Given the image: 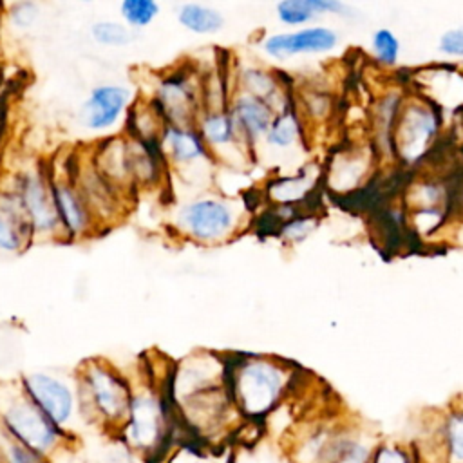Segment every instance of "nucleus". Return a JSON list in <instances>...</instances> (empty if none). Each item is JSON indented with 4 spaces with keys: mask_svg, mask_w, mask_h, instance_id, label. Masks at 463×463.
Wrapping results in <instances>:
<instances>
[{
    "mask_svg": "<svg viewBox=\"0 0 463 463\" xmlns=\"http://www.w3.org/2000/svg\"><path fill=\"white\" fill-rule=\"evenodd\" d=\"M165 387L184 436L226 445L241 429L226 383L224 353L201 349L170 364Z\"/></svg>",
    "mask_w": 463,
    "mask_h": 463,
    "instance_id": "1",
    "label": "nucleus"
},
{
    "mask_svg": "<svg viewBox=\"0 0 463 463\" xmlns=\"http://www.w3.org/2000/svg\"><path fill=\"white\" fill-rule=\"evenodd\" d=\"M166 376L168 371L161 376L152 371L139 382H132L128 412L114 436L128 452L146 463H157L177 439L184 438L166 394Z\"/></svg>",
    "mask_w": 463,
    "mask_h": 463,
    "instance_id": "2",
    "label": "nucleus"
},
{
    "mask_svg": "<svg viewBox=\"0 0 463 463\" xmlns=\"http://www.w3.org/2000/svg\"><path fill=\"white\" fill-rule=\"evenodd\" d=\"M226 383L242 421L262 423L289 396L297 371L286 360L255 353H224Z\"/></svg>",
    "mask_w": 463,
    "mask_h": 463,
    "instance_id": "3",
    "label": "nucleus"
},
{
    "mask_svg": "<svg viewBox=\"0 0 463 463\" xmlns=\"http://www.w3.org/2000/svg\"><path fill=\"white\" fill-rule=\"evenodd\" d=\"M251 222L248 204L215 190L195 192L175 203L168 213V228L184 242L221 246L237 239Z\"/></svg>",
    "mask_w": 463,
    "mask_h": 463,
    "instance_id": "4",
    "label": "nucleus"
},
{
    "mask_svg": "<svg viewBox=\"0 0 463 463\" xmlns=\"http://www.w3.org/2000/svg\"><path fill=\"white\" fill-rule=\"evenodd\" d=\"M83 425L116 436L132 400V380L105 358H89L74 373Z\"/></svg>",
    "mask_w": 463,
    "mask_h": 463,
    "instance_id": "5",
    "label": "nucleus"
},
{
    "mask_svg": "<svg viewBox=\"0 0 463 463\" xmlns=\"http://www.w3.org/2000/svg\"><path fill=\"white\" fill-rule=\"evenodd\" d=\"M0 434L47 459L76 441L40 412L18 382L0 387Z\"/></svg>",
    "mask_w": 463,
    "mask_h": 463,
    "instance_id": "6",
    "label": "nucleus"
},
{
    "mask_svg": "<svg viewBox=\"0 0 463 463\" xmlns=\"http://www.w3.org/2000/svg\"><path fill=\"white\" fill-rule=\"evenodd\" d=\"M18 385L52 425L69 438H78V427L83 425V420L74 376L31 371L18 378Z\"/></svg>",
    "mask_w": 463,
    "mask_h": 463,
    "instance_id": "7",
    "label": "nucleus"
},
{
    "mask_svg": "<svg viewBox=\"0 0 463 463\" xmlns=\"http://www.w3.org/2000/svg\"><path fill=\"white\" fill-rule=\"evenodd\" d=\"M150 99L168 127H195L204 110L203 74L188 63L172 67L157 76Z\"/></svg>",
    "mask_w": 463,
    "mask_h": 463,
    "instance_id": "8",
    "label": "nucleus"
},
{
    "mask_svg": "<svg viewBox=\"0 0 463 463\" xmlns=\"http://www.w3.org/2000/svg\"><path fill=\"white\" fill-rule=\"evenodd\" d=\"M63 163L78 192L90 208L99 232L112 228L121 219H125L134 199L125 195L101 175L90 159L89 148L69 154Z\"/></svg>",
    "mask_w": 463,
    "mask_h": 463,
    "instance_id": "9",
    "label": "nucleus"
},
{
    "mask_svg": "<svg viewBox=\"0 0 463 463\" xmlns=\"http://www.w3.org/2000/svg\"><path fill=\"white\" fill-rule=\"evenodd\" d=\"M11 183L20 197L34 242H63L47 166L24 168Z\"/></svg>",
    "mask_w": 463,
    "mask_h": 463,
    "instance_id": "10",
    "label": "nucleus"
},
{
    "mask_svg": "<svg viewBox=\"0 0 463 463\" xmlns=\"http://www.w3.org/2000/svg\"><path fill=\"white\" fill-rule=\"evenodd\" d=\"M159 148L165 156L170 174H175L183 183L192 186L210 184L215 174L217 161L204 145L195 127H168L165 128Z\"/></svg>",
    "mask_w": 463,
    "mask_h": 463,
    "instance_id": "11",
    "label": "nucleus"
},
{
    "mask_svg": "<svg viewBox=\"0 0 463 463\" xmlns=\"http://www.w3.org/2000/svg\"><path fill=\"white\" fill-rule=\"evenodd\" d=\"M47 170L63 242H81L99 233L98 222L76 184L72 183L65 163L61 168L49 165Z\"/></svg>",
    "mask_w": 463,
    "mask_h": 463,
    "instance_id": "12",
    "label": "nucleus"
},
{
    "mask_svg": "<svg viewBox=\"0 0 463 463\" xmlns=\"http://www.w3.org/2000/svg\"><path fill=\"white\" fill-rule=\"evenodd\" d=\"M134 92L121 83H99L89 90L78 110L80 125L94 134H109L125 123Z\"/></svg>",
    "mask_w": 463,
    "mask_h": 463,
    "instance_id": "13",
    "label": "nucleus"
},
{
    "mask_svg": "<svg viewBox=\"0 0 463 463\" xmlns=\"http://www.w3.org/2000/svg\"><path fill=\"white\" fill-rule=\"evenodd\" d=\"M204 145L212 152L217 165L242 168L255 157L241 137L228 109H204L195 123Z\"/></svg>",
    "mask_w": 463,
    "mask_h": 463,
    "instance_id": "14",
    "label": "nucleus"
},
{
    "mask_svg": "<svg viewBox=\"0 0 463 463\" xmlns=\"http://www.w3.org/2000/svg\"><path fill=\"white\" fill-rule=\"evenodd\" d=\"M439 127L434 109L423 101H411L398 112L392 130V152L405 163H414L429 150Z\"/></svg>",
    "mask_w": 463,
    "mask_h": 463,
    "instance_id": "15",
    "label": "nucleus"
},
{
    "mask_svg": "<svg viewBox=\"0 0 463 463\" xmlns=\"http://www.w3.org/2000/svg\"><path fill=\"white\" fill-rule=\"evenodd\" d=\"M354 427L318 421L300 429L289 443L291 463H333Z\"/></svg>",
    "mask_w": 463,
    "mask_h": 463,
    "instance_id": "16",
    "label": "nucleus"
},
{
    "mask_svg": "<svg viewBox=\"0 0 463 463\" xmlns=\"http://www.w3.org/2000/svg\"><path fill=\"white\" fill-rule=\"evenodd\" d=\"M241 137L255 154V148L266 137L273 119L275 110L262 99L250 96L239 89H233L226 105Z\"/></svg>",
    "mask_w": 463,
    "mask_h": 463,
    "instance_id": "17",
    "label": "nucleus"
},
{
    "mask_svg": "<svg viewBox=\"0 0 463 463\" xmlns=\"http://www.w3.org/2000/svg\"><path fill=\"white\" fill-rule=\"evenodd\" d=\"M414 452L418 463H463V409L449 411Z\"/></svg>",
    "mask_w": 463,
    "mask_h": 463,
    "instance_id": "18",
    "label": "nucleus"
},
{
    "mask_svg": "<svg viewBox=\"0 0 463 463\" xmlns=\"http://www.w3.org/2000/svg\"><path fill=\"white\" fill-rule=\"evenodd\" d=\"M90 159L105 179H109L118 190L128 197H136L132 174H130V156H128V137L121 134H110L89 148Z\"/></svg>",
    "mask_w": 463,
    "mask_h": 463,
    "instance_id": "19",
    "label": "nucleus"
},
{
    "mask_svg": "<svg viewBox=\"0 0 463 463\" xmlns=\"http://www.w3.org/2000/svg\"><path fill=\"white\" fill-rule=\"evenodd\" d=\"M338 42V36L329 27H306L293 33H275L260 42V49L266 56L275 60H286L295 54L326 52Z\"/></svg>",
    "mask_w": 463,
    "mask_h": 463,
    "instance_id": "20",
    "label": "nucleus"
},
{
    "mask_svg": "<svg viewBox=\"0 0 463 463\" xmlns=\"http://www.w3.org/2000/svg\"><path fill=\"white\" fill-rule=\"evenodd\" d=\"M250 96L266 101L275 114L295 103L291 87L284 81L279 71H271L260 65H242L235 72V87Z\"/></svg>",
    "mask_w": 463,
    "mask_h": 463,
    "instance_id": "21",
    "label": "nucleus"
},
{
    "mask_svg": "<svg viewBox=\"0 0 463 463\" xmlns=\"http://www.w3.org/2000/svg\"><path fill=\"white\" fill-rule=\"evenodd\" d=\"M34 244L20 197L13 186H0V253L18 255Z\"/></svg>",
    "mask_w": 463,
    "mask_h": 463,
    "instance_id": "22",
    "label": "nucleus"
},
{
    "mask_svg": "<svg viewBox=\"0 0 463 463\" xmlns=\"http://www.w3.org/2000/svg\"><path fill=\"white\" fill-rule=\"evenodd\" d=\"M128 156L136 194L143 190L159 188L168 181L170 170L159 148V143H146L128 137Z\"/></svg>",
    "mask_w": 463,
    "mask_h": 463,
    "instance_id": "23",
    "label": "nucleus"
},
{
    "mask_svg": "<svg viewBox=\"0 0 463 463\" xmlns=\"http://www.w3.org/2000/svg\"><path fill=\"white\" fill-rule=\"evenodd\" d=\"M317 174L311 166L302 168L293 175H279L266 181L262 192L269 206H297L302 208L317 192Z\"/></svg>",
    "mask_w": 463,
    "mask_h": 463,
    "instance_id": "24",
    "label": "nucleus"
},
{
    "mask_svg": "<svg viewBox=\"0 0 463 463\" xmlns=\"http://www.w3.org/2000/svg\"><path fill=\"white\" fill-rule=\"evenodd\" d=\"M123 128H125L123 134H127L128 137L146 141V143H159L166 128V123L159 114V110L156 109V105L152 103L150 96L146 98L137 96L132 107L128 109Z\"/></svg>",
    "mask_w": 463,
    "mask_h": 463,
    "instance_id": "25",
    "label": "nucleus"
},
{
    "mask_svg": "<svg viewBox=\"0 0 463 463\" xmlns=\"http://www.w3.org/2000/svg\"><path fill=\"white\" fill-rule=\"evenodd\" d=\"M345 11H349V7L338 0H284L275 5L277 18L284 25H302L317 14H342Z\"/></svg>",
    "mask_w": 463,
    "mask_h": 463,
    "instance_id": "26",
    "label": "nucleus"
},
{
    "mask_svg": "<svg viewBox=\"0 0 463 463\" xmlns=\"http://www.w3.org/2000/svg\"><path fill=\"white\" fill-rule=\"evenodd\" d=\"M175 18L183 29L194 34H217L224 27V14L208 4L186 2L175 7Z\"/></svg>",
    "mask_w": 463,
    "mask_h": 463,
    "instance_id": "27",
    "label": "nucleus"
},
{
    "mask_svg": "<svg viewBox=\"0 0 463 463\" xmlns=\"http://www.w3.org/2000/svg\"><path fill=\"white\" fill-rule=\"evenodd\" d=\"M224 452V445H208L184 436L157 463H226Z\"/></svg>",
    "mask_w": 463,
    "mask_h": 463,
    "instance_id": "28",
    "label": "nucleus"
},
{
    "mask_svg": "<svg viewBox=\"0 0 463 463\" xmlns=\"http://www.w3.org/2000/svg\"><path fill=\"white\" fill-rule=\"evenodd\" d=\"M304 134V123L302 116L297 110V101L284 110L275 114V119L262 139V145L273 150H286L291 148Z\"/></svg>",
    "mask_w": 463,
    "mask_h": 463,
    "instance_id": "29",
    "label": "nucleus"
},
{
    "mask_svg": "<svg viewBox=\"0 0 463 463\" xmlns=\"http://www.w3.org/2000/svg\"><path fill=\"white\" fill-rule=\"evenodd\" d=\"M90 38L101 47H127L134 40V31L118 20H98L90 25Z\"/></svg>",
    "mask_w": 463,
    "mask_h": 463,
    "instance_id": "30",
    "label": "nucleus"
},
{
    "mask_svg": "<svg viewBox=\"0 0 463 463\" xmlns=\"http://www.w3.org/2000/svg\"><path fill=\"white\" fill-rule=\"evenodd\" d=\"M161 13V5L156 0H123L119 4L121 22L132 31L150 25Z\"/></svg>",
    "mask_w": 463,
    "mask_h": 463,
    "instance_id": "31",
    "label": "nucleus"
},
{
    "mask_svg": "<svg viewBox=\"0 0 463 463\" xmlns=\"http://www.w3.org/2000/svg\"><path fill=\"white\" fill-rule=\"evenodd\" d=\"M376 443H378L376 439H373L369 434H365L364 430L354 427V430L347 438L342 452L338 454V458L333 463H369Z\"/></svg>",
    "mask_w": 463,
    "mask_h": 463,
    "instance_id": "32",
    "label": "nucleus"
},
{
    "mask_svg": "<svg viewBox=\"0 0 463 463\" xmlns=\"http://www.w3.org/2000/svg\"><path fill=\"white\" fill-rule=\"evenodd\" d=\"M369 463H418L412 445L398 441H378Z\"/></svg>",
    "mask_w": 463,
    "mask_h": 463,
    "instance_id": "33",
    "label": "nucleus"
},
{
    "mask_svg": "<svg viewBox=\"0 0 463 463\" xmlns=\"http://www.w3.org/2000/svg\"><path fill=\"white\" fill-rule=\"evenodd\" d=\"M315 226H317V217L311 212H304L286 221L284 224H280L277 237H280L289 244H298L315 230Z\"/></svg>",
    "mask_w": 463,
    "mask_h": 463,
    "instance_id": "34",
    "label": "nucleus"
},
{
    "mask_svg": "<svg viewBox=\"0 0 463 463\" xmlns=\"http://www.w3.org/2000/svg\"><path fill=\"white\" fill-rule=\"evenodd\" d=\"M5 18L18 31L31 29L40 18V5L34 2H14L5 7Z\"/></svg>",
    "mask_w": 463,
    "mask_h": 463,
    "instance_id": "35",
    "label": "nucleus"
},
{
    "mask_svg": "<svg viewBox=\"0 0 463 463\" xmlns=\"http://www.w3.org/2000/svg\"><path fill=\"white\" fill-rule=\"evenodd\" d=\"M373 49L382 63L392 65L398 60L400 43L398 38L389 29H378L373 36Z\"/></svg>",
    "mask_w": 463,
    "mask_h": 463,
    "instance_id": "36",
    "label": "nucleus"
},
{
    "mask_svg": "<svg viewBox=\"0 0 463 463\" xmlns=\"http://www.w3.org/2000/svg\"><path fill=\"white\" fill-rule=\"evenodd\" d=\"M0 463H51V459L31 452L0 434Z\"/></svg>",
    "mask_w": 463,
    "mask_h": 463,
    "instance_id": "37",
    "label": "nucleus"
},
{
    "mask_svg": "<svg viewBox=\"0 0 463 463\" xmlns=\"http://www.w3.org/2000/svg\"><path fill=\"white\" fill-rule=\"evenodd\" d=\"M439 49L450 56H463V25L447 31L439 40Z\"/></svg>",
    "mask_w": 463,
    "mask_h": 463,
    "instance_id": "38",
    "label": "nucleus"
},
{
    "mask_svg": "<svg viewBox=\"0 0 463 463\" xmlns=\"http://www.w3.org/2000/svg\"><path fill=\"white\" fill-rule=\"evenodd\" d=\"M2 7H4V5H2V4H0V18H2Z\"/></svg>",
    "mask_w": 463,
    "mask_h": 463,
    "instance_id": "39",
    "label": "nucleus"
}]
</instances>
